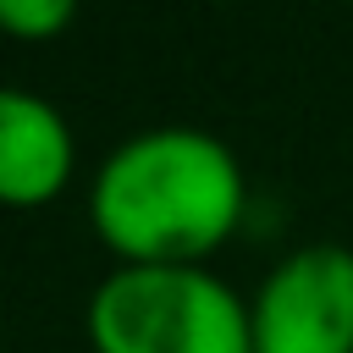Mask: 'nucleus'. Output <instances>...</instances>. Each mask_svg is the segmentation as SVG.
<instances>
[{
	"instance_id": "5",
	"label": "nucleus",
	"mask_w": 353,
	"mask_h": 353,
	"mask_svg": "<svg viewBox=\"0 0 353 353\" xmlns=\"http://www.w3.org/2000/svg\"><path fill=\"white\" fill-rule=\"evenodd\" d=\"M77 22L72 0H0V33L22 39V44H50Z\"/></svg>"
},
{
	"instance_id": "4",
	"label": "nucleus",
	"mask_w": 353,
	"mask_h": 353,
	"mask_svg": "<svg viewBox=\"0 0 353 353\" xmlns=\"http://www.w3.org/2000/svg\"><path fill=\"white\" fill-rule=\"evenodd\" d=\"M77 165V143L66 116L28 88L0 83V204L6 210H39L66 193Z\"/></svg>"
},
{
	"instance_id": "3",
	"label": "nucleus",
	"mask_w": 353,
	"mask_h": 353,
	"mask_svg": "<svg viewBox=\"0 0 353 353\" xmlns=\"http://www.w3.org/2000/svg\"><path fill=\"white\" fill-rule=\"evenodd\" d=\"M254 353H353V248H292L248 303Z\"/></svg>"
},
{
	"instance_id": "1",
	"label": "nucleus",
	"mask_w": 353,
	"mask_h": 353,
	"mask_svg": "<svg viewBox=\"0 0 353 353\" xmlns=\"http://www.w3.org/2000/svg\"><path fill=\"white\" fill-rule=\"evenodd\" d=\"M237 154L204 127H149L105 154L88 221L121 265H199L243 221Z\"/></svg>"
},
{
	"instance_id": "2",
	"label": "nucleus",
	"mask_w": 353,
	"mask_h": 353,
	"mask_svg": "<svg viewBox=\"0 0 353 353\" xmlns=\"http://www.w3.org/2000/svg\"><path fill=\"white\" fill-rule=\"evenodd\" d=\"M94 353H254L248 303L204 265H116L88 298Z\"/></svg>"
}]
</instances>
